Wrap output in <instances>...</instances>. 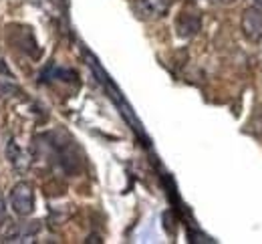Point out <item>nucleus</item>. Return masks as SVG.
I'll return each mask as SVG.
<instances>
[{"label": "nucleus", "mask_w": 262, "mask_h": 244, "mask_svg": "<svg viewBox=\"0 0 262 244\" xmlns=\"http://www.w3.org/2000/svg\"><path fill=\"white\" fill-rule=\"evenodd\" d=\"M242 33L250 40H258L262 36V8L250 6L242 14Z\"/></svg>", "instance_id": "39448f33"}, {"label": "nucleus", "mask_w": 262, "mask_h": 244, "mask_svg": "<svg viewBox=\"0 0 262 244\" xmlns=\"http://www.w3.org/2000/svg\"><path fill=\"white\" fill-rule=\"evenodd\" d=\"M38 228H40V222H31V224L20 226L12 218L2 220V224H0V242H25V240L31 242V238L38 232Z\"/></svg>", "instance_id": "f03ea898"}, {"label": "nucleus", "mask_w": 262, "mask_h": 244, "mask_svg": "<svg viewBox=\"0 0 262 244\" xmlns=\"http://www.w3.org/2000/svg\"><path fill=\"white\" fill-rule=\"evenodd\" d=\"M216 2H222V4H230V2H234V0H216Z\"/></svg>", "instance_id": "1a4fd4ad"}, {"label": "nucleus", "mask_w": 262, "mask_h": 244, "mask_svg": "<svg viewBox=\"0 0 262 244\" xmlns=\"http://www.w3.org/2000/svg\"><path fill=\"white\" fill-rule=\"evenodd\" d=\"M6 158L10 160L12 168L18 170V172H25V170L29 168V164H31V162H29V156L23 151V147L14 140H10L8 145H6Z\"/></svg>", "instance_id": "0eeeda50"}, {"label": "nucleus", "mask_w": 262, "mask_h": 244, "mask_svg": "<svg viewBox=\"0 0 262 244\" xmlns=\"http://www.w3.org/2000/svg\"><path fill=\"white\" fill-rule=\"evenodd\" d=\"M4 214H6V204H4V198L0 194V218H4Z\"/></svg>", "instance_id": "6e6552de"}, {"label": "nucleus", "mask_w": 262, "mask_h": 244, "mask_svg": "<svg viewBox=\"0 0 262 244\" xmlns=\"http://www.w3.org/2000/svg\"><path fill=\"white\" fill-rule=\"evenodd\" d=\"M10 204L18 216H31L34 212V190L29 182H18L10 192Z\"/></svg>", "instance_id": "7ed1b4c3"}, {"label": "nucleus", "mask_w": 262, "mask_h": 244, "mask_svg": "<svg viewBox=\"0 0 262 244\" xmlns=\"http://www.w3.org/2000/svg\"><path fill=\"white\" fill-rule=\"evenodd\" d=\"M87 61H89V65H91V69L95 71V75H97V77H99V81H101V83H103V85L107 87V91L111 93V97H113V101H115V103L119 105V109H121V113H123V115L127 117V121H129L131 125H133V129H135V131H137L139 136H143V131H141V125H139V121H137V119L133 117V113H131V107H129V105H127V103H125V101H123V97H121V93H119V89H117V87L113 85V81H111V79L107 77V73H105V71H103V69H101V67H99L97 59H93V57H91V55L87 53Z\"/></svg>", "instance_id": "f257e3e1"}, {"label": "nucleus", "mask_w": 262, "mask_h": 244, "mask_svg": "<svg viewBox=\"0 0 262 244\" xmlns=\"http://www.w3.org/2000/svg\"><path fill=\"white\" fill-rule=\"evenodd\" d=\"M254 2H256V6H258V8H262V0H254Z\"/></svg>", "instance_id": "9d476101"}, {"label": "nucleus", "mask_w": 262, "mask_h": 244, "mask_svg": "<svg viewBox=\"0 0 262 244\" xmlns=\"http://www.w3.org/2000/svg\"><path fill=\"white\" fill-rule=\"evenodd\" d=\"M133 10L143 20H156L167 14L169 0H133Z\"/></svg>", "instance_id": "20e7f679"}, {"label": "nucleus", "mask_w": 262, "mask_h": 244, "mask_svg": "<svg viewBox=\"0 0 262 244\" xmlns=\"http://www.w3.org/2000/svg\"><path fill=\"white\" fill-rule=\"evenodd\" d=\"M176 31H178V36H182V38H190V36H194L198 31H200V14L184 10V12L178 16Z\"/></svg>", "instance_id": "423d86ee"}]
</instances>
